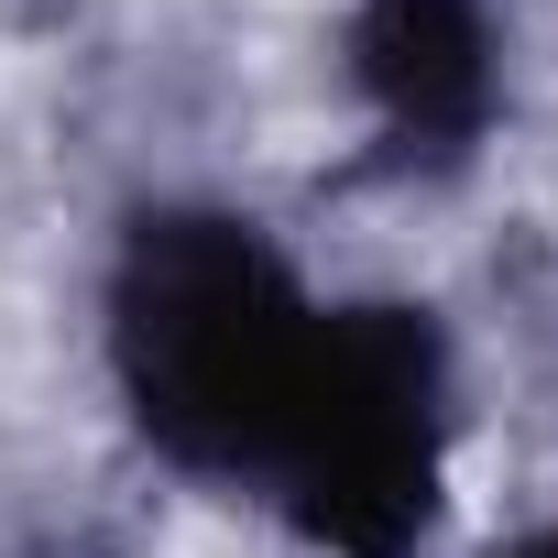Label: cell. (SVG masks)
Returning <instances> with one entry per match:
<instances>
[{
	"label": "cell",
	"mask_w": 558,
	"mask_h": 558,
	"mask_svg": "<svg viewBox=\"0 0 558 558\" xmlns=\"http://www.w3.org/2000/svg\"><path fill=\"white\" fill-rule=\"evenodd\" d=\"M99 362L132 438L274 514L307 558H427L460 460V340L427 296H318L230 197H143L110 230Z\"/></svg>",
	"instance_id": "obj_1"
},
{
	"label": "cell",
	"mask_w": 558,
	"mask_h": 558,
	"mask_svg": "<svg viewBox=\"0 0 558 558\" xmlns=\"http://www.w3.org/2000/svg\"><path fill=\"white\" fill-rule=\"evenodd\" d=\"M340 77L362 99L373 186H460L504 132V23L493 0H351Z\"/></svg>",
	"instance_id": "obj_2"
},
{
	"label": "cell",
	"mask_w": 558,
	"mask_h": 558,
	"mask_svg": "<svg viewBox=\"0 0 558 558\" xmlns=\"http://www.w3.org/2000/svg\"><path fill=\"white\" fill-rule=\"evenodd\" d=\"M504 558H558V525H525V536H514Z\"/></svg>",
	"instance_id": "obj_3"
}]
</instances>
